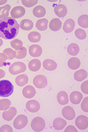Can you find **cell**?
<instances>
[{"label":"cell","mask_w":88,"mask_h":132,"mask_svg":"<svg viewBox=\"0 0 88 132\" xmlns=\"http://www.w3.org/2000/svg\"><path fill=\"white\" fill-rule=\"evenodd\" d=\"M19 25L16 20L11 17H6L0 20V37L5 39H12L18 34Z\"/></svg>","instance_id":"cell-1"},{"label":"cell","mask_w":88,"mask_h":132,"mask_svg":"<svg viewBox=\"0 0 88 132\" xmlns=\"http://www.w3.org/2000/svg\"><path fill=\"white\" fill-rule=\"evenodd\" d=\"M14 86L10 81L2 80L0 81V96L8 97L13 94Z\"/></svg>","instance_id":"cell-2"},{"label":"cell","mask_w":88,"mask_h":132,"mask_svg":"<svg viewBox=\"0 0 88 132\" xmlns=\"http://www.w3.org/2000/svg\"><path fill=\"white\" fill-rule=\"evenodd\" d=\"M31 127L32 130L35 132H41L45 128V123L42 118L37 117L32 120Z\"/></svg>","instance_id":"cell-3"},{"label":"cell","mask_w":88,"mask_h":132,"mask_svg":"<svg viewBox=\"0 0 88 132\" xmlns=\"http://www.w3.org/2000/svg\"><path fill=\"white\" fill-rule=\"evenodd\" d=\"M26 69V66L23 62H16L10 65L9 70L11 74L16 75L24 72Z\"/></svg>","instance_id":"cell-4"},{"label":"cell","mask_w":88,"mask_h":132,"mask_svg":"<svg viewBox=\"0 0 88 132\" xmlns=\"http://www.w3.org/2000/svg\"><path fill=\"white\" fill-rule=\"evenodd\" d=\"M28 123V119L26 116L23 114L18 116L15 119L13 125L15 129L20 130L26 127Z\"/></svg>","instance_id":"cell-5"},{"label":"cell","mask_w":88,"mask_h":132,"mask_svg":"<svg viewBox=\"0 0 88 132\" xmlns=\"http://www.w3.org/2000/svg\"><path fill=\"white\" fill-rule=\"evenodd\" d=\"M75 124L79 130H84L88 128V118L84 115H80L76 118Z\"/></svg>","instance_id":"cell-6"},{"label":"cell","mask_w":88,"mask_h":132,"mask_svg":"<svg viewBox=\"0 0 88 132\" xmlns=\"http://www.w3.org/2000/svg\"><path fill=\"white\" fill-rule=\"evenodd\" d=\"M33 84L38 88H43L47 85V80L46 77L43 75L36 76L33 79Z\"/></svg>","instance_id":"cell-7"},{"label":"cell","mask_w":88,"mask_h":132,"mask_svg":"<svg viewBox=\"0 0 88 132\" xmlns=\"http://www.w3.org/2000/svg\"><path fill=\"white\" fill-rule=\"evenodd\" d=\"M63 117L68 120H73L76 116V113L74 109L70 106H66L62 110Z\"/></svg>","instance_id":"cell-8"},{"label":"cell","mask_w":88,"mask_h":132,"mask_svg":"<svg viewBox=\"0 0 88 132\" xmlns=\"http://www.w3.org/2000/svg\"><path fill=\"white\" fill-rule=\"evenodd\" d=\"M25 9L22 6H16L14 7L11 11V15L13 18H20L23 17L25 14Z\"/></svg>","instance_id":"cell-9"},{"label":"cell","mask_w":88,"mask_h":132,"mask_svg":"<svg viewBox=\"0 0 88 132\" xmlns=\"http://www.w3.org/2000/svg\"><path fill=\"white\" fill-rule=\"evenodd\" d=\"M17 114V110L14 107H11L3 113V119L7 121H11Z\"/></svg>","instance_id":"cell-10"},{"label":"cell","mask_w":88,"mask_h":132,"mask_svg":"<svg viewBox=\"0 0 88 132\" xmlns=\"http://www.w3.org/2000/svg\"><path fill=\"white\" fill-rule=\"evenodd\" d=\"M27 110L31 113L37 112L40 109V104L35 100H30L26 103Z\"/></svg>","instance_id":"cell-11"},{"label":"cell","mask_w":88,"mask_h":132,"mask_svg":"<svg viewBox=\"0 0 88 132\" xmlns=\"http://www.w3.org/2000/svg\"><path fill=\"white\" fill-rule=\"evenodd\" d=\"M54 13L55 14L60 18L64 17L67 14V7L62 4H58L54 7Z\"/></svg>","instance_id":"cell-12"},{"label":"cell","mask_w":88,"mask_h":132,"mask_svg":"<svg viewBox=\"0 0 88 132\" xmlns=\"http://www.w3.org/2000/svg\"><path fill=\"white\" fill-rule=\"evenodd\" d=\"M22 93L24 97L27 98H31L36 94L35 88L31 85H27L23 89Z\"/></svg>","instance_id":"cell-13"},{"label":"cell","mask_w":88,"mask_h":132,"mask_svg":"<svg viewBox=\"0 0 88 132\" xmlns=\"http://www.w3.org/2000/svg\"><path fill=\"white\" fill-rule=\"evenodd\" d=\"M69 98L72 104H78L82 101L83 99V95L79 92L75 91L70 94Z\"/></svg>","instance_id":"cell-14"},{"label":"cell","mask_w":88,"mask_h":132,"mask_svg":"<svg viewBox=\"0 0 88 132\" xmlns=\"http://www.w3.org/2000/svg\"><path fill=\"white\" fill-rule=\"evenodd\" d=\"M42 50L38 45H32L30 46L29 52L30 55L32 57H39L41 55Z\"/></svg>","instance_id":"cell-15"},{"label":"cell","mask_w":88,"mask_h":132,"mask_svg":"<svg viewBox=\"0 0 88 132\" xmlns=\"http://www.w3.org/2000/svg\"><path fill=\"white\" fill-rule=\"evenodd\" d=\"M43 66L46 70L52 71L57 68V64L53 60L48 59L45 60L43 62Z\"/></svg>","instance_id":"cell-16"},{"label":"cell","mask_w":88,"mask_h":132,"mask_svg":"<svg viewBox=\"0 0 88 132\" xmlns=\"http://www.w3.org/2000/svg\"><path fill=\"white\" fill-rule=\"evenodd\" d=\"M57 100L59 104L61 105H65L69 103V97L66 92L61 91L57 95Z\"/></svg>","instance_id":"cell-17"},{"label":"cell","mask_w":88,"mask_h":132,"mask_svg":"<svg viewBox=\"0 0 88 132\" xmlns=\"http://www.w3.org/2000/svg\"><path fill=\"white\" fill-rule=\"evenodd\" d=\"M62 25L61 21L58 18H54L51 20L49 24L50 29L53 31H58L59 30Z\"/></svg>","instance_id":"cell-18"},{"label":"cell","mask_w":88,"mask_h":132,"mask_svg":"<svg viewBox=\"0 0 88 132\" xmlns=\"http://www.w3.org/2000/svg\"><path fill=\"white\" fill-rule=\"evenodd\" d=\"M67 125V122L63 119L57 118L53 122V127L57 130H62Z\"/></svg>","instance_id":"cell-19"},{"label":"cell","mask_w":88,"mask_h":132,"mask_svg":"<svg viewBox=\"0 0 88 132\" xmlns=\"http://www.w3.org/2000/svg\"><path fill=\"white\" fill-rule=\"evenodd\" d=\"M75 26V21L73 19H68L64 23L63 26V30L66 33H70L74 29Z\"/></svg>","instance_id":"cell-20"},{"label":"cell","mask_w":88,"mask_h":132,"mask_svg":"<svg viewBox=\"0 0 88 132\" xmlns=\"http://www.w3.org/2000/svg\"><path fill=\"white\" fill-rule=\"evenodd\" d=\"M20 27L25 31H29L33 27V23L29 19L22 20L20 24Z\"/></svg>","instance_id":"cell-21"},{"label":"cell","mask_w":88,"mask_h":132,"mask_svg":"<svg viewBox=\"0 0 88 132\" xmlns=\"http://www.w3.org/2000/svg\"><path fill=\"white\" fill-rule=\"evenodd\" d=\"M28 67L32 71H37L39 70L41 67V62L38 59H32L28 64Z\"/></svg>","instance_id":"cell-22"},{"label":"cell","mask_w":88,"mask_h":132,"mask_svg":"<svg viewBox=\"0 0 88 132\" xmlns=\"http://www.w3.org/2000/svg\"><path fill=\"white\" fill-rule=\"evenodd\" d=\"M33 14L37 18L43 17L45 15L46 10L43 6H37L33 10Z\"/></svg>","instance_id":"cell-23"},{"label":"cell","mask_w":88,"mask_h":132,"mask_svg":"<svg viewBox=\"0 0 88 132\" xmlns=\"http://www.w3.org/2000/svg\"><path fill=\"white\" fill-rule=\"evenodd\" d=\"M68 64L69 68L73 70H76L79 67L81 62L78 58L76 57H72L69 59Z\"/></svg>","instance_id":"cell-24"},{"label":"cell","mask_w":88,"mask_h":132,"mask_svg":"<svg viewBox=\"0 0 88 132\" xmlns=\"http://www.w3.org/2000/svg\"><path fill=\"white\" fill-rule=\"evenodd\" d=\"M87 72L84 69H80L77 71L74 74V78L78 81H82L87 77Z\"/></svg>","instance_id":"cell-25"},{"label":"cell","mask_w":88,"mask_h":132,"mask_svg":"<svg viewBox=\"0 0 88 132\" xmlns=\"http://www.w3.org/2000/svg\"><path fill=\"white\" fill-rule=\"evenodd\" d=\"M15 82L17 85L19 86H23L26 85L28 82V77L25 74L18 76L15 79Z\"/></svg>","instance_id":"cell-26"},{"label":"cell","mask_w":88,"mask_h":132,"mask_svg":"<svg viewBox=\"0 0 88 132\" xmlns=\"http://www.w3.org/2000/svg\"><path fill=\"white\" fill-rule=\"evenodd\" d=\"M48 23L49 22L47 19H39L36 23V27L40 31H44L47 28Z\"/></svg>","instance_id":"cell-27"},{"label":"cell","mask_w":88,"mask_h":132,"mask_svg":"<svg viewBox=\"0 0 88 132\" xmlns=\"http://www.w3.org/2000/svg\"><path fill=\"white\" fill-rule=\"evenodd\" d=\"M67 50L69 54L70 55L75 56L78 54L79 48L78 44L76 43H71L69 45Z\"/></svg>","instance_id":"cell-28"},{"label":"cell","mask_w":88,"mask_h":132,"mask_svg":"<svg viewBox=\"0 0 88 132\" xmlns=\"http://www.w3.org/2000/svg\"><path fill=\"white\" fill-rule=\"evenodd\" d=\"M11 9L10 5H6L4 6L0 7V19L8 17Z\"/></svg>","instance_id":"cell-29"},{"label":"cell","mask_w":88,"mask_h":132,"mask_svg":"<svg viewBox=\"0 0 88 132\" xmlns=\"http://www.w3.org/2000/svg\"><path fill=\"white\" fill-rule=\"evenodd\" d=\"M28 38L30 42L33 43L38 42L40 40L41 35L38 32L36 31H33L30 32L28 34Z\"/></svg>","instance_id":"cell-30"},{"label":"cell","mask_w":88,"mask_h":132,"mask_svg":"<svg viewBox=\"0 0 88 132\" xmlns=\"http://www.w3.org/2000/svg\"><path fill=\"white\" fill-rule=\"evenodd\" d=\"M78 25L83 27L87 28L88 27V16L87 15H83L78 18Z\"/></svg>","instance_id":"cell-31"},{"label":"cell","mask_w":88,"mask_h":132,"mask_svg":"<svg viewBox=\"0 0 88 132\" xmlns=\"http://www.w3.org/2000/svg\"><path fill=\"white\" fill-rule=\"evenodd\" d=\"M11 102L8 99L0 100V111H6L10 108Z\"/></svg>","instance_id":"cell-32"},{"label":"cell","mask_w":88,"mask_h":132,"mask_svg":"<svg viewBox=\"0 0 88 132\" xmlns=\"http://www.w3.org/2000/svg\"><path fill=\"white\" fill-rule=\"evenodd\" d=\"M16 57L18 59H23L26 56L27 50L26 48L22 47L19 50H16Z\"/></svg>","instance_id":"cell-33"},{"label":"cell","mask_w":88,"mask_h":132,"mask_svg":"<svg viewBox=\"0 0 88 132\" xmlns=\"http://www.w3.org/2000/svg\"><path fill=\"white\" fill-rule=\"evenodd\" d=\"M3 53L7 56L8 59H12L16 57V52L11 48H6L3 51Z\"/></svg>","instance_id":"cell-34"},{"label":"cell","mask_w":88,"mask_h":132,"mask_svg":"<svg viewBox=\"0 0 88 132\" xmlns=\"http://www.w3.org/2000/svg\"><path fill=\"white\" fill-rule=\"evenodd\" d=\"M11 45L12 48L16 50H19L22 47L23 42L19 39H15L13 40L11 42Z\"/></svg>","instance_id":"cell-35"},{"label":"cell","mask_w":88,"mask_h":132,"mask_svg":"<svg viewBox=\"0 0 88 132\" xmlns=\"http://www.w3.org/2000/svg\"><path fill=\"white\" fill-rule=\"evenodd\" d=\"M75 35L77 38L81 40H83L85 39L87 36L86 32L82 29H78L76 30Z\"/></svg>","instance_id":"cell-36"},{"label":"cell","mask_w":88,"mask_h":132,"mask_svg":"<svg viewBox=\"0 0 88 132\" xmlns=\"http://www.w3.org/2000/svg\"><path fill=\"white\" fill-rule=\"evenodd\" d=\"M38 2V1L37 0H22V3L23 5L26 6V7L30 8L34 6H35Z\"/></svg>","instance_id":"cell-37"},{"label":"cell","mask_w":88,"mask_h":132,"mask_svg":"<svg viewBox=\"0 0 88 132\" xmlns=\"http://www.w3.org/2000/svg\"><path fill=\"white\" fill-rule=\"evenodd\" d=\"M88 97H86L81 104V108L82 110L86 113L88 112Z\"/></svg>","instance_id":"cell-38"},{"label":"cell","mask_w":88,"mask_h":132,"mask_svg":"<svg viewBox=\"0 0 88 132\" xmlns=\"http://www.w3.org/2000/svg\"><path fill=\"white\" fill-rule=\"evenodd\" d=\"M13 129L12 127L8 125H5L0 128V132H12Z\"/></svg>","instance_id":"cell-39"},{"label":"cell","mask_w":88,"mask_h":132,"mask_svg":"<svg viewBox=\"0 0 88 132\" xmlns=\"http://www.w3.org/2000/svg\"><path fill=\"white\" fill-rule=\"evenodd\" d=\"M88 81L86 80L82 83L81 88L82 91L85 94H88Z\"/></svg>","instance_id":"cell-40"},{"label":"cell","mask_w":88,"mask_h":132,"mask_svg":"<svg viewBox=\"0 0 88 132\" xmlns=\"http://www.w3.org/2000/svg\"><path fill=\"white\" fill-rule=\"evenodd\" d=\"M7 59H8L7 57L4 53H0V67H2L6 65L5 61Z\"/></svg>","instance_id":"cell-41"},{"label":"cell","mask_w":88,"mask_h":132,"mask_svg":"<svg viewBox=\"0 0 88 132\" xmlns=\"http://www.w3.org/2000/svg\"><path fill=\"white\" fill-rule=\"evenodd\" d=\"M77 132L78 131L77 129L73 126L70 125L67 127L65 130V132Z\"/></svg>","instance_id":"cell-42"},{"label":"cell","mask_w":88,"mask_h":132,"mask_svg":"<svg viewBox=\"0 0 88 132\" xmlns=\"http://www.w3.org/2000/svg\"><path fill=\"white\" fill-rule=\"evenodd\" d=\"M5 76V72L4 70L0 69V79L2 78Z\"/></svg>","instance_id":"cell-43"},{"label":"cell","mask_w":88,"mask_h":132,"mask_svg":"<svg viewBox=\"0 0 88 132\" xmlns=\"http://www.w3.org/2000/svg\"><path fill=\"white\" fill-rule=\"evenodd\" d=\"M7 1L6 0H3V1H0V5H4L6 3Z\"/></svg>","instance_id":"cell-44"},{"label":"cell","mask_w":88,"mask_h":132,"mask_svg":"<svg viewBox=\"0 0 88 132\" xmlns=\"http://www.w3.org/2000/svg\"><path fill=\"white\" fill-rule=\"evenodd\" d=\"M3 40L0 38V47L3 45Z\"/></svg>","instance_id":"cell-45"}]
</instances>
